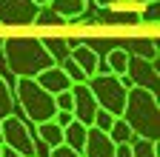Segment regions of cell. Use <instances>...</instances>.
<instances>
[{
    "label": "cell",
    "mask_w": 160,
    "mask_h": 157,
    "mask_svg": "<svg viewBox=\"0 0 160 157\" xmlns=\"http://www.w3.org/2000/svg\"><path fill=\"white\" fill-rule=\"evenodd\" d=\"M80 157H114V143L109 140L106 131H97L94 126L86 131V143Z\"/></svg>",
    "instance_id": "obj_9"
},
{
    "label": "cell",
    "mask_w": 160,
    "mask_h": 157,
    "mask_svg": "<svg viewBox=\"0 0 160 157\" xmlns=\"http://www.w3.org/2000/svg\"><path fill=\"white\" fill-rule=\"evenodd\" d=\"M37 137H40V140H43L49 149L63 146V129H60V126H54V120L40 123V126H37Z\"/></svg>",
    "instance_id": "obj_16"
},
{
    "label": "cell",
    "mask_w": 160,
    "mask_h": 157,
    "mask_svg": "<svg viewBox=\"0 0 160 157\" xmlns=\"http://www.w3.org/2000/svg\"><path fill=\"white\" fill-rule=\"evenodd\" d=\"M120 117L129 123L134 137H143V140H157L160 137V106H157L154 91L129 89L126 106H123V114Z\"/></svg>",
    "instance_id": "obj_2"
},
{
    "label": "cell",
    "mask_w": 160,
    "mask_h": 157,
    "mask_svg": "<svg viewBox=\"0 0 160 157\" xmlns=\"http://www.w3.org/2000/svg\"><path fill=\"white\" fill-rule=\"evenodd\" d=\"M3 57H6V66L14 77H29V80H34L40 71L57 66L40 37H6Z\"/></svg>",
    "instance_id": "obj_1"
},
{
    "label": "cell",
    "mask_w": 160,
    "mask_h": 157,
    "mask_svg": "<svg viewBox=\"0 0 160 157\" xmlns=\"http://www.w3.org/2000/svg\"><path fill=\"white\" fill-rule=\"evenodd\" d=\"M129 52L123 49V46H117V49H112L103 60H100V69H106L109 74H114V77H126V69H129Z\"/></svg>",
    "instance_id": "obj_13"
},
{
    "label": "cell",
    "mask_w": 160,
    "mask_h": 157,
    "mask_svg": "<svg viewBox=\"0 0 160 157\" xmlns=\"http://www.w3.org/2000/svg\"><path fill=\"white\" fill-rule=\"evenodd\" d=\"M69 91H72V117H74L80 126L92 129V126H94V114H97L94 94L89 91L86 83H77V86H72Z\"/></svg>",
    "instance_id": "obj_8"
},
{
    "label": "cell",
    "mask_w": 160,
    "mask_h": 157,
    "mask_svg": "<svg viewBox=\"0 0 160 157\" xmlns=\"http://www.w3.org/2000/svg\"><path fill=\"white\" fill-rule=\"evenodd\" d=\"M86 86H89V91L94 94L97 109L109 111L112 117H120V114H123L126 94H129V89H132L126 77H114V74H109V71H97Z\"/></svg>",
    "instance_id": "obj_4"
},
{
    "label": "cell",
    "mask_w": 160,
    "mask_h": 157,
    "mask_svg": "<svg viewBox=\"0 0 160 157\" xmlns=\"http://www.w3.org/2000/svg\"><path fill=\"white\" fill-rule=\"evenodd\" d=\"M86 3L89 0H49V9L63 23H77V17L86 12Z\"/></svg>",
    "instance_id": "obj_12"
},
{
    "label": "cell",
    "mask_w": 160,
    "mask_h": 157,
    "mask_svg": "<svg viewBox=\"0 0 160 157\" xmlns=\"http://www.w3.org/2000/svg\"><path fill=\"white\" fill-rule=\"evenodd\" d=\"M100 23H123V26H140V14L137 12H117L112 17H100Z\"/></svg>",
    "instance_id": "obj_21"
},
{
    "label": "cell",
    "mask_w": 160,
    "mask_h": 157,
    "mask_svg": "<svg viewBox=\"0 0 160 157\" xmlns=\"http://www.w3.org/2000/svg\"><path fill=\"white\" fill-rule=\"evenodd\" d=\"M72 120H74L72 111H57V114H54V126H60V129H66Z\"/></svg>",
    "instance_id": "obj_26"
},
{
    "label": "cell",
    "mask_w": 160,
    "mask_h": 157,
    "mask_svg": "<svg viewBox=\"0 0 160 157\" xmlns=\"http://www.w3.org/2000/svg\"><path fill=\"white\" fill-rule=\"evenodd\" d=\"M37 12L32 0H0V26H32Z\"/></svg>",
    "instance_id": "obj_7"
},
{
    "label": "cell",
    "mask_w": 160,
    "mask_h": 157,
    "mask_svg": "<svg viewBox=\"0 0 160 157\" xmlns=\"http://www.w3.org/2000/svg\"><path fill=\"white\" fill-rule=\"evenodd\" d=\"M86 126H80L77 120H72L66 129H63V146H69V149H74L77 154L83 151V143H86Z\"/></svg>",
    "instance_id": "obj_14"
},
{
    "label": "cell",
    "mask_w": 160,
    "mask_h": 157,
    "mask_svg": "<svg viewBox=\"0 0 160 157\" xmlns=\"http://www.w3.org/2000/svg\"><path fill=\"white\" fill-rule=\"evenodd\" d=\"M123 0H94V6L97 9H114V6H120Z\"/></svg>",
    "instance_id": "obj_29"
},
{
    "label": "cell",
    "mask_w": 160,
    "mask_h": 157,
    "mask_svg": "<svg viewBox=\"0 0 160 157\" xmlns=\"http://www.w3.org/2000/svg\"><path fill=\"white\" fill-rule=\"evenodd\" d=\"M32 3H34L37 9H43V6H49V0H32Z\"/></svg>",
    "instance_id": "obj_32"
},
{
    "label": "cell",
    "mask_w": 160,
    "mask_h": 157,
    "mask_svg": "<svg viewBox=\"0 0 160 157\" xmlns=\"http://www.w3.org/2000/svg\"><path fill=\"white\" fill-rule=\"evenodd\" d=\"M112 120H114V117H112L109 111L97 109V114H94V129H97V131H109V129H112Z\"/></svg>",
    "instance_id": "obj_23"
},
{
    "label": "cell",
    "mask_w": 160,
    "mask_h": 157,
    "mask_svg": "<svg viewBox=\"0 0 160 157\" xmlns=\"http://www.w3.org/2000/svg\"><path fill=\"white\" fill-rule=\"evenodd\" d=\"M126 80L132 89H146V91H154L157 94V80H160V71H157V63H149L143 57H129V69H126Z\"/></svg>",
    "instance_id": "obj_6"
},
{
    "label": "cell",
    "mask_w": 160,
    "mask_h": 157,
    "mask_svg": "<svg viewBox=\"0 0 160 157\" xmlns=\"http://www.w3.org/2000/svg\"><path fill=\"white\" fill-rule=\"evenodd\" d=\"M0 157H20V154L12 151V149H6V146H0Z\"/></svg>",
    "instance_id": "obj_30"
},
{
    "label": "cell",
    "mask_w": 160,
    "mask_h": 157,
    "mask_svg": "<svg viewBox=\"0 0 160 157\" xmlns=\"http://www.w3.org/2000/svg\"><path fill=\"white\" fill-rule=\"evenodd\" d=\"M52 157H80L74 149H69V146H54L52 149Z\"/></svg>",
    "instance_id": "obj_27"
},
{
    "label": "cell",
    "mask_w": 160,
    "mask_h": 157,
    "mask_svg": "<svg viewBox=\"0 0 160 157\" xmlns=\"http://www.w3.org/2000/svg\"><path fill=\"white\" fill-rule=\"evenodd\" d=\"M0 146H3V134H0Z\"/></svg>",
    "instance_id": "obj_33"
},
{
    "label": "cell",
    "mask_w": 160,
    "mask_h": 157,
    "mask_svg": "<svg viewBox=\"0 0 160 157\" xmlns=\"http://www.w3.org/2000/svg\"><path fill=\"white\" fill-rule=\"evenodd\" d=\"M157 23V0L154 3H149V6H143V12H140V23Z\"/></svg>",
    "instance_id": "obj_25"
},
{
    "label": "cell",
    "mask_w": 160,
    "mask_h": 157,
    "mask_svg": "<svg viewBox=\"0 0 160 157\" xmlns=\"http://www.w3.org/2000/svg\"><path fill=\"white\" fill-rule=\"evenodd\" d=\"M134 57H143L149 63H157V46L154 40H137L134 43Z\"/></svg>",
    "instance_id": "obj_20"
},
{
    "label": "cell",
    "mask_w": 160,
    "mask_h": 157,
    "mask_svg": "<svg viewBox=\"0 0 160 157\" xmlns=\"http://www.w3.org/2000/svg\"><path fill=\"white\" fill-rule=\"evenodd\" d=\"M106 134H109V140L114 146H123V143H132L134 140V134H132V129H129V123L123 120V117H114V120H112V129Z\"/></svg>",
    "instance_id": "obj_15"
},
{
    "label": "cell",
    "mask_w": 160,
    "mask_h": 157,
    "mask_svg": "<svg viewBox=\"0 0 160 157\" xmlns=\"http://www.w3.org/2000/svg\"><path fill=\"white\" fill-rule=\"evenodd\" d=\"M69 57L80 66V71L86 74V83L92 80V77L100 71V54L92 49V46H86V43H77V46H72L69 49Z\"/></svg>",
    "instance_id": "obj_10"
},
{
    "label": "cell",
    "mask_w": 160,
    "mask_h": 157,
    "mask_svg": "<svg viewBox=\"0 0 160 157\" xmlns=\"http://www.w3.org/2000/svg\"><path fill=\"white\" fill-rule=\"evenodd\" d=\"M34 83L43 89V91H49L52 97L54 94H63V91H69L72 89V80L60 71V66H52V69H46V71H40L37 77H34Z\"/></svg>",
    "instance_id": "obj_11"
},
{
    "label": "cell",
    "mask_w": 160,
    "mask_h": 157,
    "mask_svg": "<svg viewBox=\"0 0 160 157\" xmlns=\"http://www.w3.org/2000/svg\"><path fill=\"white\" fill-rule=\"evenodd\" d=\"M12 94H14V100L20 103V109H23V114H26L29 123L40 126V123L54 120V114H57L54 97H52L49 91H43L34 80H29V77H17Z\"/></svg>",
    "instance_id": "obj_3"
},
{
    "label": "cell",
    "mask_w": 160,
    "mask_h": 157,
    "mask_svg": "<svg viewBox=\"0 0 160 157\" xmlns=\"http://www.w3.org/2000/svg\"><path fill=\"white\" fill-rule=\"evenodd\" d=\"M57 66H60V71H63V74L69 77V80H72V86H77V83H86V74L80 71V66L72 60L69 54H66V57H63V60H60Z\"/></svg>",
    "instance_id": "obj_18"
},
{
    "label": "cell",
    "mask_w": 160,
    "mask_h": 157,
    "mask_svg": "<svg viewBox=\"0 0 160 157\" xmlns=\"http://www.w3.org/2000/svg\"><path fill=\"white\" fill-rule=\"evenodd\" d=\"M0 134H3V146L17 151L20 157H37V146H34V137H32V129L23 117L17 114H9L0 120Z\"/></svg>",
    "instance_id": "obj_5"
},
{
    "label": "cell",
    "mask_w": 160,
    "mask_h": 157,
    "mask_svg": "<svg viewBox=\"0 0 160 157\" xmlns=\"http://www.w3.org/2000/svg\"><path fill=\"white\" fill-rule=\"evenodd\" d=\"M129 3H134V6L143 9V6H149V3H154V0H129Z\"/></svg>",
    "instance_id": "obj_31"
},
{
    "label": "cell",
    "mask_w": 160,
    "mask_h": 157,
    "mask_svg": "<svg viewBox=\"0 0 160 157\" xmlns=\"http://www.w3.org/2000/svg\"><path fill=\"white\" fill-rule=\"evenodd\" d=\"M132 157H157V140L134 137L132 140Z\"/></svg>",
    "instance_id": "obj_19"
},
{
    "label": "cell",
    "mask_w": 160,
    "mask_h": 157,
    "mask_svg": "<svg viewBox=\"0 0 160 157\" xmlns=\"http://www.w3.org/2000/svg\"><path fill=\"white\" fill-rule=\"evenodd\" d=\"M54 109H57V111H72V91L54 94Z\"/></svg>",
    "instance_id": "obj_24"
},
{
    "label": "cell",
    "mask_w": 160,
    "mask_h": 157,
    "mask_svg": "<svg viewBox=\"0 0 160 157\" xmlns=\"http://www.w3.org/2000/svg\"><path fill=\"white\" fill-rule=\"evenodd\" d=\"M60 23H63V20H60L49 6H43V9L37 12V17H34V26H60Z\"/></svg>",
    "instance_id": "obj_22"
},
{
    "label": "cell",
    "mask_w": 160,
    "mask_h": 157,
    "mask_svg": "<svg viewBox=\"0 0 160 157\" xmlns=\"http://www.w3.org/2000/svg\"><path fill=\"white\" fill-rule=\"evenodd\" d=\"M14 109V94H12V86L6 83V77L0 74V120L3 117H9Z\"/></svg>",
    "instance_id": "obj_17"
},
{
    "label": "cell",
    "mask_w": 160,
    "mask_h": 157,
    "mask_svg": "<svg viewBox=\"0 0 160 157\" xmlns=\"http://www.w3.org/2000/svg\"><path fill=\"white\" fill-rule=\"evenodd\" d=\"M114 157H132V143H123V146H114Z\"/></svg>",
    "instance_id": "obj_28"
}]
</instances>
